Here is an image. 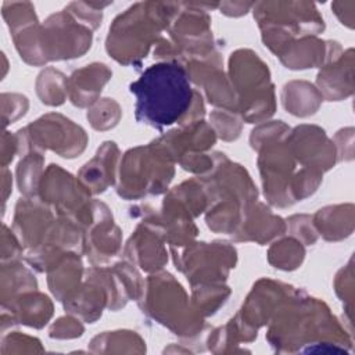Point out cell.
<instances>
[{
    "mask_svg": "<svg viewBox=\"0 0 355 355\" xmlns=\"http://www.w3.org/2000/svg\"><path fill=\"white\" fill-rule=\"evenodd\" d=\"M136 97L135 114L141 123L155 129L175 122L189 125L204 114L201 96L191 89L189 73L176 61H164L144 69L141 76L130 83Z\"/></svg>",
    "mask_w": 355,
    "mask_h": 355,
    "instance_id": "6da1fadb",
    "label": "cell"
},
{
    "mask_svg": "<svg viewBox=\"0 0 355 355\" xmlns=\"http://www.w3.org/2000/svg\"><path fill=\"white\" fill-rule=\"evenodd\" d=\"M180 4L137 3L115 18L107 39L108 53L123 64L146 57L162 28H169Z\"/></svg>",
    "mask_w": 355,
    "mask_h": 355,
    "instance_id": "7a4b0ae2",
    "label": "cell"
},
{
    "mask_svg": "<svg viewBox=\"0 0 355 355\" xmlns=\"http://www.w3.org/2000/svg\"><path fill=\"white\" fill-rule=\"evenodd\" d=\"M94 216L97 220L90 222L86 244L90 245L87 257L93 263L112 258L119 250L121 243V232L112 223V215L103 202L94 201Z\"/></svg>",
    "mask_w": 355,
    "mask_h": 355,
    "instance_id": "3957f363",
    "label": "cell"
},
{
    "mask_svg": "<svg viewBox=\"0 0 355 355\" xmlns=\"http://www.w3.org/2000/svg\"><path fill=\"white\" fill-rule=\"evenodd\" d=\"M111 71L104 64H92L71 75L67 87L71 93V101L75 105L85 107L96 101L101 87L110 79Z\"/></svg>",
    "mask_w": 355,
    "mask_h": 355,
    "instance_id": "277c9868",
    "label": "cell"
},
{
    "mask_svg": "<svg viewBox=\"0 0 355 355\" xmlns=\"http://www.w3.org/2000/svg\"><path fill=\"white\" fill-rule=\"evenodd\" d=\"M118 155L115 143L107 141L79 172V179L85 189L92 193L104 191L114 182V165Z\"/></svg>",
    "mask_w": 355,
    "mask_h": 355,
    "instance_id": "5b68a950",
    "label": "cell"
},
{
    "mask_svg": "<svg viewBox=\"0 0 355 355\" xmlns=\"http://www.w3.org/2000/svg\"><path fill=\"white\" fill-rule=\"evenodd\" d=\"M10 309H14L17 323H25L35 327H42L51 316V302L43 294H24L19 300L12 298L8 302Z\"/></svg>",
    "mask_w": 355,
    "mask_h": 355,
    "instance_id": "8992f818",
    "label": "cell"
},
{
    "mask_svg": "<svg viewBox=\"0 0 355 355\" xmlns=\"http://www.w3.org/2000/svg\"><path fill=\"white\" fill-rule=\"evenodd\" d=\"M65 76L51 68L43 71L37 79V94L42 103L49 105H58L64 101L67 93Z\"/></svg>",
    "mask_w": 355,
    "mask_h": 355,
    "instance_id": "52a82bcc",
    "label": "cell"
},
{
    "mask_svg": "<svg viewBox=\"0 0 355 355\" xmlns=\"http://www.w3.org/2000/svg\"><path fill=\"white\" fill-rule=\"evenodd\" d=\"M42 164V154L33 151L28 154V157H25L18 165V186L21 193H24L26 197H32L36 193Z\"/></svg>",
    "mask_w": 355,
    "mask_h": 355,
    "instance_id": "ba28073f",
    "label": "cell"
},
{
    "mask_svg": "<svg viewBox=\"0 0 355 355\" xmlns=\"http://www.w3.org/2000/svg\"><path fill=\"white\" fill-rule=\"evenodd\" d=\"M3 17L7 21L12 35L37 22L35 8L31 3H4Z\"/></svg>",
    "mask_w": 355,
    "mask_h": 355,
    "instance_id": "9c48e42d",
    "label": "cell"
},
{
    "mask_svg": "<svg viewBox=\"0 0 355 355\" xmlns=\"http://www.w3.org/2000/svg\"><path fill=\"white\" fill-rule=\"evenodd\" d=\"M119 115L118 104L112 98H103L87 112V119L94 129H108L118 123Z\"/></svg>",
    "mask_w": 355,
    "mask_h": 355,
    "instance_id": "30bf717a",
    "label": "cell"
},
{
    "mask_svg": "<svg viewBox=\"0 0 355 355\" xmlns=\"http://www.w3.org/2000/svg\"><path fill=\"white\" fill-rule=\"evenodd\" d=\"M65 331H71L73 334V337L80 336L83 331V327L73 319L71 318H61L57 320V323L53 324L51 330H50V336L51 337H65Z\"/></svg>",
    "mask_w": 355,
    "mask_h": 355,
    "instance_id": "8fae6325",
    "label": "cell"
}]
</instances>
